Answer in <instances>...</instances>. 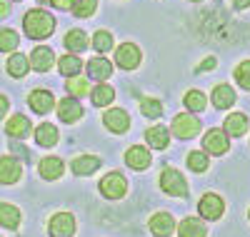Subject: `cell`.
<instances>
[{"mask_svg": "<svg viewBox=\"0 0 250 237\" xmlns=\"http://www.w3.org/2000/svg\"><path fill=\"white\" fill-rule=\"evenodd\" d=\"M0 225L8 230H15L20 225V210L10 202H0Z\"/></svg>", "mask_w": 250, "mask_h": 237, "instance_id": "cell-25", "label": "cell"}, {"mask_svg": "<svg viewBox=\"0 0 250 237\" xmlns=\"http://www.w3.org/2000/svg\"><path fill=\"white\" fill-rule=\"evenodd\" d=\"M100 167V158L95 155H80L73 160V172L75 175H90V172H95Z\"/></svg>", "mask_w": 250, "mask_h": 237, "instance_id": "cell-26", "label": "cell"}, {"mask_svg": "<svg viewBox=\"0 0 250 237\" xmlns=\"http://www.w3.org/2000/svg\"><path fill=\"white\" fill-rule=\"evenodd\" d=\"M198 210H200V217H205V220H218L220 215H223V210H225V205H223V200H220L218 195L208 192V195H203Z\"/></svg>", "mask_w": 250, "mask_h": 237, "instance_id": "cell-9", "label": "cell"}, {"mask_svg": "<svg viewBox=\"0 0 250 237\" xmlns=\"http://www.w3.org/2000/svg\"><path fill=\"white\" fill-rule=\"evenodd\" d=\"M65 88H68L70 98H83V95L90 93V82H88L85 78H68Z\"/></svg>", "mask_w": 250, "mask_h": 237, "instance_id": "cell-30", "label": "cell"}, {"mask_svg": "<svg viewBox=\"0 0 250 237\" xmlns=\"http://www.w3.org/2000/svg\"><path fill=\"white\" fill-rule=\"evenodd\" d=\"M8 105H10V102H8V98H5V95H0V118H5Z\"/></svg>", "mask_w": 250, "mask_h": 237, "instance_id": "cell-39", "label": "cell"}, {"mask_svg": "<svg viewBox=\"0 0 250 237\" xmlns=\"http://www.w3.org/2000/svg\"><path fill=\"white\" fill-rule=\"evenodd\" d=\"M233 3H235V8H240V10H243V8H248V5H250V0H233Z\"/></svg>", "mask_w": 250, "mask_h": 237, "instance_id": "cell-42", "label": "cell"}, {"mask_svg": "<svg viewBox=\"0 0 250 237\" xmlns=\"http://www.w3.org/2000/svg\"><path fill=\"white\" fill-rule=\"evenodd\" d=\"M195 3H198V0H195Z\"/></svg>", "mask_w": 250, "mask_h": 237, "instance_id": "cell-44", "label": "cell"}, {"mask_svg": "<svg viewBox=\"0 0 250 237\" xmlns=\"http://www.w3.org/2000/svg\"><path fill=\"white\" fill-rule=\"evenodd\" d=\"M93 48L100 50V53H108V50L113 48V35H110L108 30H98V33L93 35Z\"/></svg>", "mask_w": 250, "mask_h": 237, "instance_id": "cell-35", "label": "cell"}, {"mask_svg": "<svg viewBox=\"0 0 250 237\" xmlns=\"http://www.w3.org/2000/svg\"><path fill=\"white\" fill-rule=\"evenodd\" d=\"M8 73L13 75V78H23L25 73H28V68H30V60H28V55H23V53H15V55H10L8 58Z\"/></svg>", "mask_w": 250, "mask_h": 237, "instance_id": "cell-27", "label": "cell"}, {"mask_svg": "<svg viewBox=\"0 0 250 237\" xmlns=\"http://www.w3.org/2000/svg\"><path fill=\"white\" fill-rule=\"evenodd\" d=\"M208 165H210V160H208L205 153H190V155H188V167L195 170V172H205Z\"/></svg>", "mask_w": 250, "mask_h": 237, "instance_id": "cell-36", "label": "cell"}, {"mask_svg": "<svg viewBox=\"0 0 250 237\" xmlns=\"http://www.w3.org/2000/svg\"><path fill=\"white\" fill-rule=\"evenodd\" d=\"M23 30L30 40H45L53 30H55V18L45 10H28L25 18H23Z\"/></svg>", "mask_w": 250, "mask_h": 237, "instance_id": "cell-1", "label": "cell"}, {"mask_svg": "<svg viewBox=\"0 0 250 237\" xmlns=\"http://www.w3.org/2000/svg\"><path fill=\"white\" fill-rule=\"evenodd\" d=\"M98 187H100V192L108 200H120L125 195V190H128V180H125L120 172H108V175L100 180Z\"/></svg>", "mask_w": 250, "mask_h": 237, "instance_id": "cell-3", "label": "cell"}, {"mask_svg": "<svg viewBox=\"0 0 250 237\" xmlns=\"http://www.w3.org/2000/svg\"><path fill=\"white\" fill-rule=\"evenodd\" d=\"M38 3H50V0H38Z\"/></svg>", "mask_w": 250, "mask_h": 237, "instance_id": "cell-43", "label": "cell"}, {"mask_svg": "<svg viewBox=\"0 0 250 237\" xmlns=\"http://www.w3.org/2000/svg\"><path fill=\"white\" fill-rule=\"evenodd\" d=\"M178 235L180 237H205V222L198 220V217H185L178 227Z\"/></svg>", "mask_w": 250, "mask_h": 237, "instance_id": "cell-24", "label": "cell"}, {"mask_svg": "<svg viewBox=\"0 0 250 237\" xmlns=\"http://www.w3.org/2000/svg\"><path fill=\"white\" fill-rule=\"evenodd\" d=\"M48 230H50L53 237H73V232H75V217H73L70 212H58V215H53Z\"/></svg>", "mask_w": 250, "mask_h": 237, "instance_id": "cell-5", "label": "cell"}, {"mask_svg": "<svg viewBox=\"0 0 250 237\" xmlns=\"http://www.w3.org/2000/svg\"><path fill=\"white\" fill-rule=\"evenodd\" d=\"M28 60H30V68H33V70L45 73V70H50V68H53L55 55H53V50H50V48H35V50L28 55Z\"/></svg>", "mask_w": 250, "mask_h": 237, "instance_id": "cell-13", "label": "cell"}, {"mask_svg": "<svg viewBox=\"0 0 250 237\" xmlns=\"http://www.w3.org/2000/svg\"><path fill=\"white\" fill-rule=\"evenodd\" d=\"M40 178H45V180H58L62 175V170H65V165H62L60 158H43L40 160Z\"/></svg>", "mask_w": 250, "mask_h": 237, "instance_id": "cell-19", "label": "cell"}, {"mask_svg": "<svg viewBox=\"0 0 250 237\" xmlns=\"http://www.w3.org/2000/svg\"><path fill=\"white\" fill-rule=\"evenodd\" d=\"M173 133H175L180 140L195 138V135L200 133V120L193 118L190 113H180V115H175V120H173Z\"/></svg>", "mask_w": 250, "mask_h": 237, "instance_id": "cell-4", "label": "cell"}, {"mask_svg": "<svg viewBox=\"0 0 250 237\" xmlns=\"http://www.w3.org/2000/svg\"><path fill=\"white\" fill-rule=\"evenodd\" d=\"M160 187H163V192H168L170 198H185L188 195L185 178L180 175L178 170H173V167H165L160 172Z\"/></svg>", "mask_w": 250, "mask_h": 237, "instance_id": "cell-2", "label": "cell"}, {"mask_svg": "<svg viewBox=\"0 0 250 237\" xmlns=\"http://www.w3.org/2000/svg\"><path fill=\"white\" fill-rule=\"evenodd\" d=\"M115 98V90L110 88V85H98V88L93 90V105L103 107V105H110Z\"/></svg>", "mask_w": 250, "mask_h": 237, "instance_id": "cell-31", "label": "cell"}, {"mask_svg": "<svg viewBox=\"0 0 250 237\" xmlns=\"http://www.w3.org/2000/svg\"><path fill=\"white\" fill-rule=\"evenodd\" d=\"M98 8V0H73V15L75 18H90Z\"/></svg>", "mask_w": 250, "mask_h": 237, "instance_id": "cell-34", "label": "cell"}, {"mask_svg": "<svg viewBox=\"0 0 250 237\" xmlns=\"http://www.w3.org/2000/svg\"><path fill=\"white\" fill-rule=\"evenodd\" d=\"M125 162H128V167H133V170H145V167H150V153L145 147L135 145L125 153Z\"/></svg>", "mask_w": 250, "mask_h": 237, "instance_id": "cell-16", "label": "cell"}, {"mask_svg": "<svg viewBox=\"0 0 250 237\" xmlns=\"http://www.w3.org/2000/svg\"><path fill=\"white\" fill-rule=\"evenodd\" d=\"M140 110L145 118H150V120H158L163 115V105L155 100V98H143L140 100Z\"/></svg>", "mask_w": 250, "mask_h": 237, "instance_id": "cell-32", "label": "cell"}, {"mask_svg": "<svg viewBox=\"0 0 250 237\" xmlns=\"http://www.w3.org/2000/svg\"><path fill=\"white\" fill-rule=\"evenodd\" d=\"M213 68H215V58H208V60H203V65L198 70H213Z\"/></svg>", "mask_w": 250, "mask_h": 237, "instance_id": "cell-40", "label": "cell"}, {"mask_svg": "<svg viewBox=\"0 0 250 237\" xmlns=\"http://www.w3.org/2000/svg\"><path fill=\"white\" fill-rule=\"evenodd\" d=\"M245 130H248V118L243 113H233L225 118V135L240 138V135H245Z\"/></svg>", "mask_w": 250, "mask_h": 237, "instance_id": "cell-21", "label": "cell"}, {"mask_svg": "<svg viewBox=\"0 0 250 237\" xmlns=\"http://www.w3.org/2000/svg\"><path fill=\"white\" fill-rule=\"evenodd\" d=\"M88 78H93V80H108V78H113V65H110V60H105V58H93L90 62H88Z\"/></svg>", "mask_w": 250, "mask_h": 237, "instance_id": "cell-17", "label": "cell"}, {"mask_svg": "<svg viewBox=\"0 0 250 237\" xmlns=\"http://www.w3.org/2000/svg\"><path fill=\"white\" fill-rule=\"evenodd\" d=\"M183 102H185V107H188L190 113H200V110H205V105H208V100H205V95H203L200 90H190V93H185Z\"/></svg>", "mask_w": 250, "mask_h": 237, "instance_id": "cell-29", "label": "cell"}, {"mask_svg": "<svg viewBox=\"0 0 250 237\" xmlns=\"http://www.w3.org/2000/svg\"><path fill=\"white\" fill-rule=\"evenodd\" d=\"M28 105H30V110H35L38 115H45L53 110V105H55V98L50 90H33L28 95Z\"/></svg>", "mask_w": 250, "mask_h": 237, "instance_id": "cell-10", "label": "cell"}, {"mask_svg": "<svg viewBox=\"0 0 250 237\" xmlns=\"http://www.w3.org/2000/svg\"><path fill=\"white\" fill-rule=\"evenodd\" d=\"M145 140H148V145L155 147V150H165L170 142V133H168V127H163V125H153L145 130Z\"/></svg>", "mask_w": 250, "mask_h": 237, "instance_id": "cell-15", "label": "cell"}, {"mask_svg": "<svg viewBox=\"0 0 250 237\" xmlns=\"http://www.w3.org/2000/svg\"><path fill=\"white\" fill-rule=\"evenodd\" d=\"M20 45V38L15 30H0V53H13Z\"/></svg>", "mask_w": 250, "mask_h": 237, "instance_id": "cell-33", "label": "cell"}, {"mask_svg": "<svg viewBox=\"0 0 250 237\" xmlns=\"http://www.w3.org/2000/svg\"><path fill=\"white\" fill-rule=\"evenodd\" d=\"M58 127L55 125H50V122H43L35 130V142L40 145V147H53V145H58Z\"/></svg>", "mask_w": 250, "mask_h": 237, "instance_id": "cell-22", "label": "cell"}, {"mask_svg": "<svg viewBox=\"0 0 250 237\" xmlns=\"http://www.w3.org/2000/svg\"><path fill=\"white\" fill-rule=\"evenodd\" d=\"M5 133H8L10 138L23 140V138L30 133V120H28L25 115H13V118L8 120V125H5Z\"/></svg>", "mask_w": 250, "mask_h": 237, "instance_id": "cell-20", "label": "cell"}, {"mask_svg": "<svg viewBox=\"0 0 250 237\" xmlns=\"http://www.w3.org/2000/svg\"><path fill=\"white\" fill-rule=\"evenodd\" d=\"M10 13V3H8V0H0V18H5Z\"/></svg>", "mask_w": 250, "mask_h": 237, "instance_id": "cell-41", "label": "cell"}, {"mask_svg": "<svg viewBox=\"0 0 250 237\" xmlns=\"http://www.w3.org/2000/svg\"><path fill=\"white\" fill-rule=\"evenodd\" d=\"M58 68H60V73L65 75V78H75L80 73V68H83V62L75 55H62L60 62H58Z\"/></svg>", "mask_w": 250, "mask_h": 237, "instance_id": "cell-28", "label": "cell"}, {"mask_svg": "<svg viewBox=\"0 0 250 237\" xmlns=\"http://www.w3.org/2000/svg\"><path fill=\"white\" fill-rule=\"evenodd\" d=\"M115 62L123 70H135L140 65V50H138V45H133V42L120 45L118 53H115Z\"/></svg>", "mask_w": 250, "mask_h": 237, "instance_id": "cell-7", "label": "cell"}, {"mask_svg": "<svg viewBox=\"0 0 250 237\" xmlns=\"http://www.w3.org/2000/svg\"><path fill=\"white\" fill-rule=\"evenodd\" d=\"M235 80H238L240 88L250 90V60H243L240 65L235 68Z\"/></svg>", "mask_w": 250, "mask_h": 237, "instance_id": "cell-37", "label": "cell"}, {"mask_svg": "<svg viewBox=\"0 0 250 237\" xmlns=\"http://www.w3.org/2000/svg\"><path fill=\"white\" fill-rule=\"evenodd\" d=\"M62 42H65V48H68L70 53H83V50L90 45L88 35L83 33V30H68L65 38H62Z\"/></svg>", "mask_w": 250, "mask_h": 237, "instance_id": "cell-23", "label": "cell"}, {"mask_svg": "<svg viewBox=\"0 0 250 237\" xmlns=\"http://www.w3.org/2000/svg\"><path fill=\"white\" fill-rule=\"evenodd\" d=\"M20 162L15 158H0V182L3 185H13L20 180Z\"/></svg>", "mask_w": 250, "mask_h": 237, "instance_id": "cell-14", "label": "cell"}, {"mask_svg": "<svg viewBox=\"0 0 250 237\" xmlns=\"http://www.w3.org/2000/svg\"><path fill=\"white\" fill-rule=\"evenodd\" d=\"M213 105L218 107V110H228V107L235 105V90L230 88V85H218V88L213 90L210 95Z\"/></svg>", "mask_w": 250, "mask_h": 237, "instance_id": "cell-18", "label": "cell"}, {"mask_svg": "<svg viewBox=\"0 0 250 237\" xmlns=\"http://www.w3.org/2000/svg\"><path fill=\"white\" fill-rule=\"evenodd\" d=\"M103 125L108 127L110 133H125L130 127V118L125 110H120V107H113V110H108L105 115H103Z\"/></svg>", "mask_w": 250, "mask_h": 237, "instance_id": "cell-8", "label": "cell"}, {"mask_svg": "<svg viewBox=\"0 0 250 237\" xmlns=\"http://www.w3.org/2000/svg\"><path fill=\"white\" fill-rule=\"evenodd\" d=\"M58 118L62 122H78L83 118V107L75 98H62L58 105Z\"/></svg>", "mask_w": 250, "mask_h": 237, "instance_id": "cell-12", "label": "cell"}, {"mask_svg": "<svg viewBox=\"0 0 250 237\" xmlns=\"http://www.w3.org/2000/svg\"><path fill=\"white\" fill-rule=\"evenodd\" d=\"M50 5H55L60 10H68V8H73V0H50Z\"/></svg>", "mask_w": 250, "mask_h": 237, "instance_id": "cell-38", "label": "cell"}, {"mask_svg": "<svg viewBox=\"0 0 250 237\" xmlns=\"http://www.w3.org/2000/svg\"><path fill=\"white\" fill-rule=\"evenodd\" d=\"M173 230H175V220L170 212H158L150 217V232L155 237H170Z\"/></svg>", "mask_w": 250, "mask_h": 237, "instance_id": "cell-11", "label": "cell"}, {"mask_svg": "<svg viewBox=\"0 0 250 237\" xmlns=\"http://www.w3.org/2000/svg\"><path fill=\"white\" fill-rule=\"evenodd\" d=\"M203 147H205V153H210V155H225L230 142H228L225 130H208L205 138H203Z\"/></svg>", "mask_w": 250, "mask_h": 237, "instance_id": "cell-6", "label": "cell"}]
</instances>
